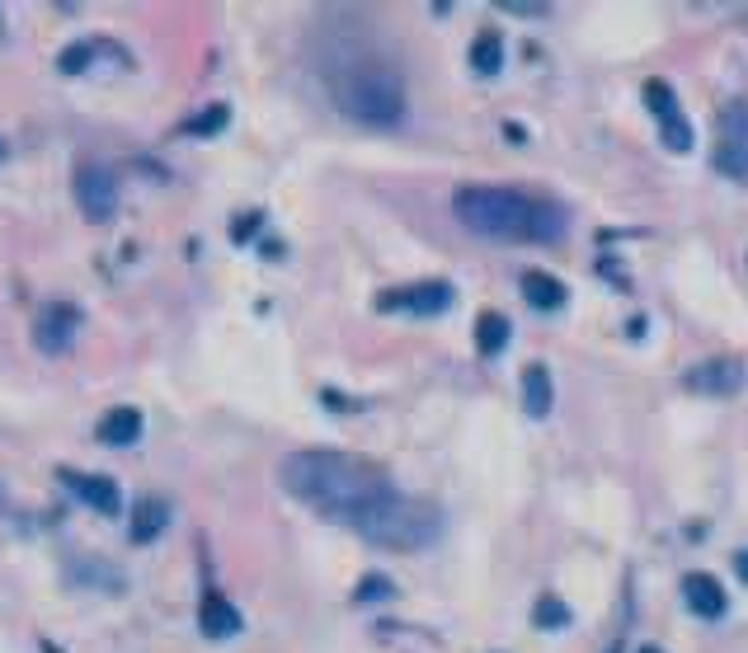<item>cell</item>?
<instances>
[{
  "label": "cell",
  "instance_id": "cell-1",
  "mask_svg": "<svg viewBox=\"0 0 748 653\" xmlns=\"http://www.w3.org/2000/svg\"><path fill=\"white\" fill-rule=\"evenodd\" d=\"M278 479L292 499L344 522V527H358L386 494H395L372 461L348 457V451H292L278 461Z\"/></svg>",
  "mask_w": 748,
  "mask_h": 653
},
{
  "label": "cell",
  "instance_id": "cell-2",
  "mask_svg": "<svg viewBox=\"0 0 748 653\" xmlns=\"http://www.w3.org/2000/svg\"><path fill=\"white\" fill-rule=\"evenodd\" d=\"M452 207H457V217L471 231L490 240H560L565 235L560 212L518 189H480V183H471V189L452 193Z\"/></svg>",
  "mask_w": 748,
  "mask_h": 653
},
{
  "label": "cell",
  "instance_id": "cell-3",
  "mask_svg": "<svg viewBox=\"0 0 748 653\" xmlns=\"http://www.w3.org/2000/svg\"><path fill=\"white\" fill-rule=\"evenodd\" d=\"M334 99L353 123L377 127V132L401 127V118H405V85L391 66H377V62H363V66H353L348 76H339Z\"/></svg>",
  "mask_w": 748,
  "mask_h": 653
},
{
  "label": "cell",
  "instance_id": "cell-4",
  "mask_svg": "<svg viewBox=\"0 0 748 653\" xmlns=\"http://www.w3.org/2000/svg\"><path fill=\"white\" fill-rule=\"evenodd\" d=\"M353 532L367 536L372 546H386V550H423L429 541H438V532H443V517H438L433 503L409 499V494L395 489Z\"/></svg>",
  "mask_w": 748,
  "mask_h": 653
},
{
  "label": "cell",
  "instance_id": "cell-5",
  "mask_svg": "<svg viewBox=\"0 0 748 653\" xmlns=\"http://www.w3.org/2000/svg\"><path fill=\"white\" fill-rule=\"evenodd\" d=\"M715 169L730 179L748 183V104H730L720 118V146H715Z\"/></svg>",
  "mask_w": 748,
  "mask_h": 653
},
{
  "label": "cell",
  "instance_id": "cell-6",
  "mask_svg": "<svg viewBox=\"0 0 748 653\" xmlns=\"http://www.w3.org/2000/svg\"><path fill=\"white\" fill-rule=\"evenodd\" d=\"M76 203L85 212V221H109L113 212H118V179H113L104 165H80Z\"/></svg>",
  "mask_w": 748,
  "mask_h": 653
},
{
  "label": "cell",
  "instance_id": "cell-7",
  "mask_svg": "<svg viewBox=\"0 0 748 653\" xmlns=\"http://www.w3.org/2000/svg\"><path fill=\"white\" fill-rule=\"evenodd\" d=\"M76 324H80V310L71 302H48L34 316V344L48 353V358H56V353L71 348V338H76Z\"/></svg>",
  "mask_w": 748,
  "mask_h": 653
},
{
  "label": "cell",
  "instance_id": "cell-8",
  "mask_svg": "<svg viewBox=\"0 0 748 653\" xmlns=\"http://www.w3.org/2000/svg\"><path fill=\"white\" fill-rule=\"evenodd\" d=\"M697 395H715V400H725V395L744 390V362L739 358H711V362H697L692 372L683 376Z\"/></svg>",
  "mask_w": 748,
  "mask_h": 653
},
{
  "label": "cell",
  "instance_id": "cell-9",
  "mask_svg": "<svg viewBox=\"0 0 748 653\" xmlns=\"http://www.w3.org/2000/svg\"><path fill=\"white\" fill-rule=\"evenodd\" d=\"M381 310H415V316H438V310L452 306V287L447 282H419L409 292H386L377 296Z\"/></svg>",
  "mask_w": 748,
  "mask_h": 653
},
{
  "label": "cell",
  "instance_id": "cell-10",
  "mask_svg": "<svg viewBox=\"0 0 748 653\" xmlns=\"http://www.w3.org/2000/svg\"><path fill=\"white\" fill-rule=\"evenodd\" d=\"M62 485L71 489V494H80L85 503L94 508V513H118L123 508V494H118V485H113L109 475H85V471H62Z\"/></svg>",
  "mask_w": 748,
  "mask_h": 653
},
{
  "label": "cell",
  "instance_id": "cell-11",
  "mask_svg": "<svg viewBox=\"0 0 748 653\" xmlns=\"http://www.w3.org/2000/svg\"><path fill=\"white\" fill-rule=\"evenodd\" d=\"M198 630H203L207 640H231V635H240V612L221 592H207L203 606H198Z\"/></svg>",
  "mask_w": 748,
  "mask_h": 653
},
{
  "label": "cell",
  "instance_id": "cell-12",
  "mask_svg": "<svg viewBox=\"0 0 748 653\" xmlns=\"http://www.w3.org/2000/svg\"><path fill=\"white\" fill-rule=\"evenodd\" d=\"M683 598H687L692 612L706 616V620H720V616H725V588H720L711 574H687Z\"/></svg>",
  "mask_w": 748,
  "mask_h": 653
},
{
  "label": "cell",
  "instance_id": "cell-13",
  "mask_svg": "<svg viewBox=\"0 0 748 653\" xmlns=\"http://www.w3.org/2000/svg\"><path fill=\"white\" fill-rule=\"evenodd\" d=\"M522 296H528L532 310H560L565 306V282L542 273V268H532V273H522Z\"/></svg>",
  "mask_w": 748,
  "mask_h": 653
},
{
  "label": "cell",
  "instance_id": "cell-14",
  "mask_svg": "<svg viewBox=\"0 0 748 653\" xmlns=\"http://www.w3.org/2000/svg\"><path fill=\"white\" fill-rule=\"evenodd\" d=\"M141 437V414L137 409H109L104 419H99V443H109V447H127V443H137Z\"/></svg>",
  "mask_w": 748,
  "mask_h": 653
},
{
  "label": "cell",
  "instance_id": "cell-15",
  "mask_svg": "<svg viewBox=\"0 0 748 653\" xmlns=\"http://www.w3.org/2000/svg\"><path fill=\"white\" fill-rule=\"evenodd\" d=\"M165 522H169L165 499H141V503L132 508V541H137V546L155 541V536L165 532Z\"/></svg>",
  "mask_w": 748,
  "mask_h": 653
},
{
  "label": "cell",
  "instance_id": "cell-16",
  "mask_svg": "<svg viewBox=\"0 0 748 653\" xmlns=\"http://www.w3.org/2000/svg\"><path fill=\"white\" fill-rule=\"evenodd\" d=\"M522 409H528L532 419L550 414V372L546 367H528V372H522Z\"/></svg>",
  "mask_w": 748,
  "mask_h": 653
},
{
  "label": "cell",
  "instance_id": "cell-17",
  "mask_svg": "<svg viewBox=\"0 0 748 653\" xmlns=\"http://www.w3.org/2000/svg\"><path fill=\"white\" fill-rule=\"evenodd\" d=\"M508 320L499 316V310H485V316L476 320V348H480V358H499L504 344H508Z\"/></svg>",
  "mask_w": 748,
  "mask_h": 653
},
{
  "label": "cell",
  "instance_id": "cell-18",
  "mask_svg": "<svg viewBox=\"0 0 748 653\" xmlns=\"http://www.w3.org/2000/svg\"><path fill=\"white\" fill-rule=\"evenodd\" d=\"M471 66L480 71V76H494V71L504 66V38L494 34V28H485V34L476 38V48H471Z\"/></svg>",
  "mask_w": 748,
  "mask_h": 653
},
{
  "label": "cell",
  "instance_id": "cell-19",
  "mask_svg": "<svg viewBox=\"0 0 748 653\" xmlns=\"http://www.w3.org/2000/svg\"><path fill=\"white\" fill-rule=\"evenodd\" d=\"M645 104H649V113H655L659 123L677 118V99H673V90H669L663 80H649V85H645Z\"/></svg>",
  "mask_w": 748,
  "mask_h": 653
},
{
  "label": "cell",
  "instance_id": "cell-20",
  "mask_svg": "<svg viewBox=\"0 0 748 653\" xmlns=\"http://www.w3.org/2000/svg\"><path fill=\"white\" fill-rule=\"evenodd\" d=\"M659 137H663V146H669L673 155H687L692 151V127H687L683 113H677V118H669V123H659Z\"/></svg>",
  "mask_w": 748,
  "mask_h": 653
},
{
  "label": "cell",
  "instance_id": "cell-21",
  "mask_svg": "<svg viewBox=\"0 0 748 653\" xmlns=\"http://www.w3.org/2000/svg\"><path fill=\"white\" fill-rule=\"evenodd\" d=\"M536 626L565 630V626H570V606H565L560 598H542V602H536Z\"/></svg>",
  "mask_w": 748,
  "mask_h": 653
},
{
  "label": "cell",
  "instance_id": "cell-22",
  "mask_svg": "<svg viewBox=\"0 0 748 653\" xmlns=\"http://www.w3.org/2000/svg\"><path fill=\"white\" fill-rule=\"evenodd\" d=\"M226 118H231V113H226V108L217 104V108H207V113H203V118H193L189 127H183V132H193V137H207V132H221V127H226Z\"/></svg>",
  "mask_w": 748,
  "mask_h": 653
},
{
  "label": "cell",
  "instance_id": "cell-23",
  "mask_svg": "<svg viewBox=\"0 0 748 653\" xmlns=\"http://www.w3.org/2000/svg\"><path fill=\"white\" fill-rule=\"evenodd\" d=\"M85 56H90V42H76V48L62 52V62H56V66H62L66 76H80V71H85Z\"/></svg>",
  "mask_w": 748,
  "mask_h": 653
},
{
  "label": "cell",
  "instance_id": "cell-24",
  "mask_svg": "<svg viewBox=\"0 0 748 653\" xmlns=\"http://www.w3.org/2000/svg\"><path fill=\"white\" fill-rule=\"evenodd\" d=\"M386 592H391L386 578H381V574H367V578H363V588L353 592V598H358V602H377V598H386Z\"/></svg>",
  "mask_w": 748,
  "mask_h": 653
},
{
  "label": "cell",
  "instance_id": "cell-25",
  "mask_svg": "<svg viewBox=\"0 0 748 653\" xmlns=\"http://www.w3.org/2000/svg\"><path fill=\"white\" fill-rule=\"evenodd\" d=\"M254 226H259V212H250L245 221H236V231H231V235H236V240H245V235L254 231Z\"/></svg>",
  "mask_w": 748,
  "mask_h": 653
},
{
  "label": "cell",
  "instance_id": "cell-26",
  "mask_svg": "<svg viewBox=\"0 0 748 653\" xmlns=\"http://www.w3.org/2000/svg\"><path fill=\"white\" fill-rule=\"evenodd\" d=\"M734 569H739V578L748 584V550H739V555H734Z\"/></svg>",
  "mask_w": 748,
  "mask_h": 653
},
{
  "label": "cell",
  "instance_id": "cell-27",
  "mask_svg": "<svg viewBox=\"0 0 748 653\" xmlns=\"http://www.w3.org/2000/svg\"><path fill=\"white\" fill-rule=\"evenodd\" d=\"M641 653H659V649H655V644H645V649H641Z\"/></svg>",
  "mask_w": 748,
  "mask_h": 653
},
{
  "label": "cell",
  "instance_id": "cell-28",
  "mask_svg": "<svg viewBox=\"0 0 748 653\" xmlns=\"http://www.w3.org/2000/svg\"><path fill=\"white\" fill-rule=\"evenodd\" d=\"M0 155H5V141H0Z\"/></svg>",
  "mask_w": 748,
  "mask_h": 653
},
{
  "label": "cell",
  "instance_id": "cell-29",
  "mask_svg": "<svg viewBox=\"0 0 748 653\" xmlns=\"http://www.w3.org/2000/svg\"><path fill=\"white\" fill-rule=\"evenodd\" d=\"M0 499H5V494H0Z\"/></svg>",
  "mask_w": 748,
  "mask_h": 653
}]
</instances>
